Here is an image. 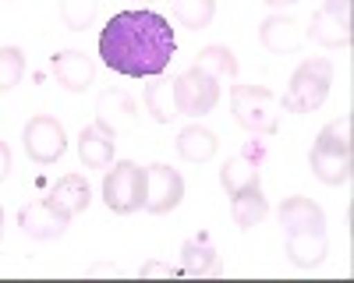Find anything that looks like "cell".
Wrapping results in <instances>:
<instances>
[{"label": "cell", "mask_w": 354, "mask_h": 283, "mask_svg": "<svg viewBox=\"0 0 354 283\" xmlns=\"http://www.w3.org/2000/svg\"><path fill=\"white\" fill-rule=\"evenodd\" d=\"M25 75V53L18 46H0V96L11 92Z\"/></svg>", "instance_id": "26"}, {"label": "cell", "mask_w": 354, "mask_h": 283, "mask_svg": "<svg viewBox=\"0 0 354 283\" xmlns=\"http://www.w3.org/2000/svg\"><path fill=\"white\" fill-rule=\"evenodd\" d=\"M333 85V64L322 61V57H312V61H301L298 71L290 75V85L280 99V110L287 113H312L326 103Z\"/></svg>", "instance_id": "3"}, {"label": "cell", "mask_w": 354, "mask_h": 283, "mask_svg": "<svg viewBox=\"0 0 354 283\" xmlns=\"http://www.w3.org/2000/svg\"><path fill=\"white\" fill-rule=\"evenodd\" d=\"M96 124L106 128L110 135H128L138 124V106L124 89H106L96 99Z\"/></svg>", "instance_id": "10"}, {"label": "cell", "mask_w": 354, "mask_h": 283, "mask_svg": "<svg viewBox=\"0 0 354 283\" xmlns=\"http://www.w3.org/2000/svg\"><path fill=\"white\" fill-rule=\"evenodd\" d=\"M181 198H185V177L177 174L174 166H167V163L145 166V209H149L153 216H163V213L177 209Z\"/></svg>", "instance_id": "8"}, {"label": "cell", "mask_w": 354, "mask_h": 283, "mask_svg": "<svg viewBox=\"0 0 354 283\" xmlns=\"http://www.w3.org/2000/svg\"><path fill=\"white\" fill-rule=\"evenodd\" d=\"M259 159H262V149L252 156V153H241V156H230L220 170V188L227 195H238V191H248V188H259Z\"/></svg>", "instance_id": "17"}, {"label": "cell", "mask_w": 354, "mask_h": 283, "mask_svg": "<svg viewBox=\"0 0 354 283\" xmlns=\"http://www.w3.org/2000/svg\"><path fill=\"white\" fill-rule=\"evenodd\" d=\"M103 202L117 216L145 209V166L131 159L113 163V170H106V177H103Z\"/></svg>", "instance_id": "5"}, {"label": "cell", "mask_w": 354, "mask_h": 283, "mask_svg": "<svg viewBox=\"0 0 354 283\" xmlns=\"http://www.w3.org/2000/svg\"><path fill=\"white\" fill-rule=\"evenodd\" d=\"M266 213H270V202H266L262 188H248V191L230 195V216H234V223H238L241 231L259 226L266 219Z\"/></svg>", "instance_id": "20"}, {"label": "cell", "mask_w": 354, "mask_h": 283, "mask_svg": "<svg viewBox=\"0 0 354 283\" xmlns=\"http://www.w3.org/2000/svg\"><path fill=\"white\" fill-rule=\"evenodd\" d=\"M142 103H145V110L153 113L156 124H170L177 117V110H174V81H167L163 75H156L149 85H145Z\"/></svg>", "instance_id": "22"}, {"label": "cell", "mask_w": 354, "mask_h": 283, "mask_svg": "<svg viewBox=\"0 0 354 283\" xmlns=\"http://www.w3.org/2000/svg\"><path fill=\"white\" fill-rule=\"evenodd\" d=\"M21 146H25V156L32 163H57L68 149V135H64V124L50 117V113H39L25 124L21 131Z\"/></svg>", "instance_id": "7"}, {"label": "cell", "mask_w": 354, "mask_h": 283, "mask_svg": "<svg viewBox=\"0 0 354 283\" xmlns=\"http://www.w3.org/2000/svg\"><path fill=\"white\" fill-rule=\"evenodd\" d=\"M113 149H117V135H110L100 124H88L78 135V159L85 163V170H106L113 163Z\"/></svg>", "instance_id": "13"}, {"label": "cell", "mask_w": 354, "mask_h": 283, "mask_svg": "<svg viewBox=\"0 0 354 283\" xmlns=\"http://www.w3.org/2000/svg\"><path fill=\"white\" fill-rule=\"evenodd\" d=\"M351 131H354V121L347 117V113H340L337 121H330L326 128L319 131L315 146L308 153L312 174L322 184H330V188L347 184L351 174H354V135Z\"/></svg>", "instance_id": "2"}, {"label": "cell", "mask_w": 354, "mask_h": 283, "mask_svg": "<svg viewBox=\"0 0 354 283\" xmlns=\"http://www.w3.org/2000/svg\"><path fill=\"white\" fill-rule=\"evenodd\" d=\"M195 68L209 71L213 78H238V57H234L230 46H202L195 53Z\"/></svg>", "instance_id": "23"}, {"label": "cell", "mask_w": 354, "mask_h": 283, "mask_svg": "<svg viewBox=\"0 0 354 283\" xmlns=\"http://www.w3.org/2000/svg\"><path fill=\"white\" fill-rule=\"evenodd\" d=\"M138 276L142 280H153V276H181V266H170V262H160V259H149V262H142V269H138Z\"/></svg>", "instance_id": "27"}, {"label": "cell", "mask_w": 354, "mask_h": 283, "mask_svg": "<svg viewBox=\"0 0 354 283\" xmlns=\"http://www.w3.org/2000/svg\"><path fill=\"white\" fill-rule=\"evenodd\" d=\"M0 237H4V209H0Z\"/></svg>", "instance_id": "30"}, {"label": "cell", "mask_w": 354, "mask_h": 283, "mask_svg": "<svg viewBox=\"0 0 354 283\" xmlns=\"http://www.w3.org/2000/svg\"><path fill=\"white\" fill-rule=\"evenodd\" d=\"M181 276L202 280V276H220V255L209 244V237L198 234L181 244Z\"/></svg>", "instance_id": "15"}, {"label": "cell", "mask_w": 354, "mask_h": 283, "mask_svg": "<svg viewBox=\"0 0 354 283\" xmlns=\"http://www.w3.org/2000/svg\"><path fill=\"white\" fill-rule=\"evenodd\" d=\"M234 121L252 135H277L280 131V99L262 85H234L230 89Z\"/></svg>", "instance_id": "4"}, {"label": "cell", "mask_w": 354, "mask_h": 283, "mask_svg": "<svg viewBox=\"0 0 354 283\" xmlns=\"http://www.w3.org/2000/svg\"><path fill=\"white\" fill-rule=\"evenodd\" d=\"M174 28L156 11H117L100 32L103 64L128 78H156L174 61Z\"/></svg>", "instance_id": "1"}, {"label": "cell", "mask_w": 354, "mask_h": 283, "mask_svg": "<svg viewBox=\"0 0 354 283\" xmlns=\"http://www.w3.org/2000/svg\"><path fill=\"white\" fill-rule=\"evenodd\" d=\"M57 8H61V21L71 32H85V28L96 21L100 0H57Z\"/></svg>", "instance_id": "25"}, {"label": "cell", "mask_w": 354, "mask_h": 283, "mask_svg": "<svg viewBox=\"0 0 354 283\" xmlns=\"http://www.w3.org/2000/svg\"><path fill=\"white\" fill-rule=\"evenodd\" d=\"M50 202L75 219V216H82V213L88 209V202H93V191H88V181H85L82 174H64L61 181L53 184Z\"/></svg>", "instance_id": "18"}, {"label": "cell", "mask_w": 354, "mask_h": 283, "mask_svg": "<svg viewBox=\"0 0 354 283\" xmlns=\"http://www.w3.org/2000/svg\"><path fill=\"white\" fill-rule=\"evenodd\" d=\"M330 241L326 231H298V234H287V259L298 266V269H312L326 259Z\"/></svg>", "instance_id": "16"}, {"label": "cell", "mask_w": 354, "mask_h": 283, "mask_svg": "<svg viewBox=\"0 0 354 283\" xmlns=\"http://www.w3.org/2000/svg\"><path fill=\"white\" fill-rule=\"evenodd\" d=\"M262 4H270V8H287V4H298V0H262Z\"/></svg>", "instance_id": "29"}, {"label": "cell", "mask_w": 354, "mask_h": 283, "mask_svg": "<svg viewBox=\"0 0 354 283\" xmlns=\"http://www.w3.org/2000/svg\"><path fill=\"white\" fill-rule=\"evenodd\" d=\"M68 223H71V216L57 209L50 198L18 209V226H21V231L32 237V241H57V237H64Z\"/></svg>", "instance_id": "9"}, {"label": "cell", "mask_w": 354, "mask_h": 283, "mask_svg": "<svg viewBox=\"0 0 354 283\" xmlns=\"http://www.w3.org/2000/svg\"><path fill=\"white\" fill-rule=\"evenodd\" d=\"M220 149V142L209 128H202V124H188L181 135H177V153H181V159L188 163H209Z\"/></svg>", "instance_id": "19"}, {"label": "cell", "mask_w": 354, "mask_h": 283, "mask_svg": "<svg viewBox=\"0 0 354 283\" xmlns=\"http://www.w3.org/2000/svg\"><path fill=\"white\" fill-rule=\"evenodd\" d=\"M213 14H216V0H174V18L192 32L209 25Z\"/></svg>", "instance_id": "24"}, {"label": "cell", "mask_w": 354, "mask_h": 283, "mask_svg": "<svg viewBox=\"0 0 354 283\" xmlns=\"http://www.w3.org/2000/svg\"><path fill=\"white\" fill-rule=\"evenodd\" d=\"M8 174H11V149H8V142H0V181Z\"/></svg>", "instance_id": "28"}, {"label": "cell", "mask_w": 354, "mask_h": 283, "mask_svg": "<svg viewBox=\"0 0 354 283\" xmlns=\"http://www.w3.org/2000/svg\"><path fill=\"white\" fill-rule=\"evenodd\" d=\"M220 103V78L202 68H188L174 78V110L185 117H202Z\"/></svg>", "instance_id": "6"}, {"label": "cell", "mask_w": 354, "mask_h": 283, "mask_svg": "<svg viewBox=\"0 0 354 283\" xmlns=\"http://www.w3.org/2000/svg\"><path fill=\"white\" fill-rule=\"evenodd\" d=\"M312 39L315 43H322V46H351V39H354V32H351V21L347 18H337L333 11H326V8H319L315 14H312Z\"/></svg>", "instance_id": "21"}, {"label": "cell", "mask_w": 354, "mask_h": 283, "mask_svg": "<svg viewBox=\"0 0 354 283\" xmlns=\"http://www.w3.org/2000/svg\"><path fill=\"white\" fill-rule=\"evenodd\" d=\"M259 43L270 50V53H298L301 43H305V32L294 18H283V14H270L262 25H259Z\"/></svg>", "instance_id": "12"}, {"label": "cell", "mask_w": 354, "mask_h": 283, "mask_svg": "<svg viewBox=\"0 0 354 283\" xmlns=\"http://www.w3.org/2000/svg\"><path fill=\"white\" fill-rule=\"evenodd\" d=\"M280 226H283V234L326 231V213H322L312 198L294 195V198H283V206H280Z\"/></svg>", "instance_id": "14"}, {"label": "cell", "mask_w": 354, "mask_h": 283, "mask_svg": "<svg viewBox=\"0 0 354 283\" xmlns=\"http://www.w3.org/2000/svg\"><path fill=\"white\" fill-rule=\"evenodd\" d=\"M53 75L68 92H85V89H93V81H96V64H93V57L82 53V50H61L53 57Z\"/></svg>", "instance_id": "11"}]
</instances>
